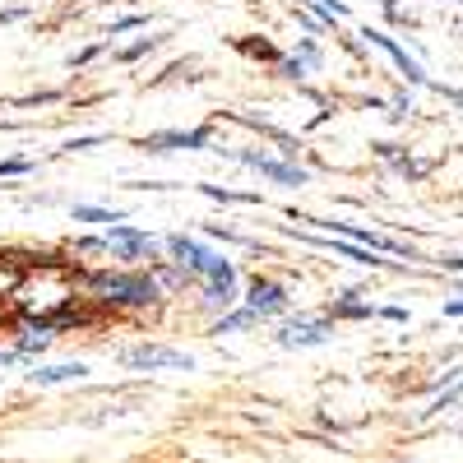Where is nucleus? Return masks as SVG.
I'll use <instances>...</instances> for the list:
<instances>
[{
  "instance_id": "nucleus-1",
  "label": "nucleus",
  "mask_w": 463,
  "mask_h": 463,
  "mask_svg": "<svg viewBox=\"0 0 463 463\" xmlns=\"http://www.w3.org/2000/svg\"><path fill=\"white\" fill-rule=\"evenodd\" d=\"M172 250H176L190 269H195V274L209 279V292H213L218 301H232V264H227V260H218L213 250H204V246H195V241H185V237H176Z\"/></svg>"
},
{
  "instance_id": "nucleus-2",
  "label": "nucleus",
  "mask_w": 463,
  "mask_h": 463,
  "mask_svg": "<svg viewBox=\"0 0 463 463\" xmlns=\"http://www.w3.org/2000/svg\"><path fill=\"white\" fill-rule=\"evenodd\" d=\"M98 292L107 301H121V306H144L153 301V283L148 279H98Z\"/></svg>"
},
{
  "instance_id": "nucleus-3",
  "label": "nucleus",
  "mask_w": 463,
  "mask_h": 463,
  "mask_svg": "<svg viewBox=\"0 0 463 463\" xmlns=\"http://www.w3.org/2000/svg\"><path fill=\"white\" fill-rule=\"evenodd\" d=\"M130 366H185L190 371V357L185 353H172V347H135V353H126Z\"/></svg>"
},
{
  "instance_id": "nucleus-4",
  "label": "nucleus",
  "mask_w": 463,
  "mask_h": 463,
  "mask_svg": "<svg viewBox=\"0 0 463 463\" xmlns=\"http://www.w3.org/2000/svg\"><path fill=\"white\" fill-rule=\"evenodd\" d=\"M250 311H255V316L283 311V288H274V283H255V288H250Z\"/></svg>"
},
{
  "instance_id": "nucleus-5",
  "label": "nucleus",
  "mask_w": 463,
  "mask_h": 463,
  "mask_svg": "<svg viewBox=\"0 0 463 463\" xmlns=\"http://www.w3.org/2000/svg\"><path fill=\"white\" fill-rule=\"evenodd\" d=\"M84 375V366L74 362V366H47V371H33V380L37 384H56V380H80Z\"/></svg>"
},
{
  "instance_id": "nucleus-6",
  "label": "nucleus",
  "mask_w": 463,
  "mask_h": 463,
  "mask_svg": "<svg viewBox=\"0 0 463 463\" xmlns=\"http://www.w3.org/2000/svg\"><path fill=\"white\" fill-rule=\"evenodd\" d=\"M371 37H375V43H380L384 52H390V56H394V61L403 65V74H408V80H421V70H417V61H408V52H399V47H394V43H390V37H384V33H371Z\"/></svg>"
},
{
  "instance_id": "nucleus-7",
  "label": "nucleus",
  "mask_w": 463,
  "mask_h": 463,
  "mask_svg": "<svg viewBox=\"0 0 463 463\" xmlns=\"http://www.w3.org/2000/svg\"><path fill=\"white\" fill-rule=\"evenodd\" d=\"M111 241L121 246V255H135V250H148V237H135V232H121V227H111Z\"/></svg>"
},
{
  "instance_id": "nucleus-8",
  "label": "nucleus",
  "mask_w": 463,
  "mask_h": 463,
  "mask_svg": "<svg viewBox=\"0 0 463 463\" xmlns=\"http://www.w3.org/2000/svg\"><path fill=\"white\" fill-rule=\"evenodd\" d=\"M320 329H288V343H320Z\"/></svg>"
},
{
  "instance_id": "nucleus-9",
  "label": "nucleus",
  "mask_w": 463,
  "mask_h": 463,
  "mask_svg": "<svg viewBox=\"0 0 463 463\" xmlns=\"http://www.w3.org/2000/svg\"><path fill=\"white\" fill-rule=\"evenodd\" d=\"M449 316H463V301H454V306H449Z\"/></svg>"
},
{
  "instance_id": "nucleus-10",
  "label": "nucleus",
  "mask_w": 463,
  "mask_h": 463,
  "mask_svg": "<svg viewBox=\"0 0 463 463\" xmlns=\"http://www.w3.org/2000/svg\"><path fill=\"white\" fill-rule=\"evenodd\" d=\"M449 264H458V269H463V260H449Z\"/></svg>"
}]
</instances>
